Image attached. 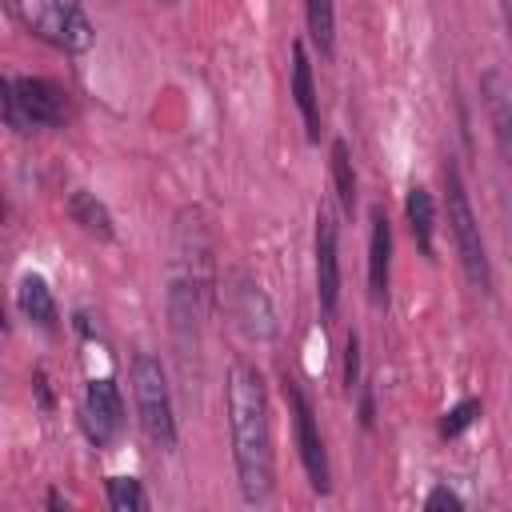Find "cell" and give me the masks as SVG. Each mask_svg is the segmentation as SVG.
Here are the masks:
<instances>
[{
  "instance_id": "6da1fadb",
  "label": "cell",
  "mask_w": 512,
  "mask_h": 512,
  "mask_svg": "<svg viewBox=\"0 0 512 512\" xmlns=\"http://www.w3.org/2000/svg\"><path fill=\"white\" fill-rule=\"evenodd\" d=\"M228 432L240 496L264 504L272 492V432H268V396L252 364H232L228 372Z\"/></svg>"
},
{
  "instance_id": "7a4b0ae2",
  "label": "cell",
  "mask_w": 512,
  "mask_h": 512,
  "mask_svg": "<svg viewBox=\"0 0 512 512\" xmlns=\"http://www.w3.org/2000/svg\"><path fill=\"white\" fill-rule=\"evenodd\" d=\"M444 204H448V232L456 244V256L464 264V276L476 292H492V268H488V248L476 224V212L468 204L464 180L456 172V164H444Z\"/></svg>"
},
{
  "instance_id": "3957f363",
  "label": "cell",
  "mask_w": 512,
  "mask_h": 512,
  "mask_svg": "<svg viewBox=\"0 0 512 512\" xmlns=\"http://www.w3.org/2000/svg\"><path fill=\"white\" fill-rule=\"evenodd\" d=\"M132 396H136V416L156 448H176V416H172V392L164 364L152 352H136L132 360Z\"/></svg>"
},
{
  "instance_id": "277c9868",
  "label": "cell",
  "mask_w": 512,
  "mask_h": 512,
  "mask_svg": "<svg viewBox=\"0 0 512 512\" xmlns=\"http://www.w3.org/2000/svg\"><path fill=\"white\" fill-rule=\"evenodd\" d=\"M172 276L184 280L204 308H212V292H216V260H212V236L204 228V212L200 208H184L176 220V260H172Z\"/></svg>"
},
{
  "instance_id": "5b68a950",
  "label": "cell",
  "mask_w": 512,
  "mask_h": 512,
  "mask_svg": "<svg viewBox=\"0 0 512 512\" xmlns=\"http://www.w3.org/2000/svg\"><path fill=\"white\" fill-rule=\"evenodd\" d=\"M284 396H288V404H292V428H296V448H300L304 472H308L312 488L324 496V492L332 488V480H328V452H324V440H320L312 404H308V396L300 392L296 380H284Z\"/></svg>"
},
{
  "instance_id": "8992f818",
  "label": "cell",
  "mask_w": 512,
  "mask_h": 512,
  "mask_svg": "<svg viewBox=\"0 0 512 512\" xmlns=\"http://www.w3.org/2000/svg\"><path fill=\"white\" fill-rule=\"evenodd\" d=\"M32 24L44 40L60 44L64 52H84L92 44V24H88L80 0H36Z\"/></svg>"
},
{
  "instance_id": "52a82bcc",
  "label": "cell",
  "mask_w": 512,
  "mask_h": 512,
  "mask_svg": "<svg viewBox=\"0 0 512 512\" xmlns=\"http://www.w3.org/2000/svg\"><path fill=\"white\" fill-rule=\"evenodd\" d=\"M80 420H84V432L96 448L112 444L116 432L124 428V404H120V392L112 380H92L88 392H84V408H80Z\"/></svg>"
},
{
  "instance_id": "ba28073f",
  "label": "cell",
  "mask_w": 512,
  "mask_h": 512,
  "mask_svg": "<svg viewBox=\"0 0 512 512\" xmlns=\"http://www.w3.org/2000/svg\"><path fill=\"white\" fill-rule=\"evenodd\" d=\"M12 100H16V116L20 124H40V128H52L64 120V92L52 84V80H40V76H20L12 80Z\"/></svg>"
},
{
  "instance_id": "9c48e42d",
  "label": "cell",
  "mask_w": 512,
  "mask_h": 512,
  "mask_svg": "<svg viewBox=\"0 0 512 512\" xmlns=\"http://www.w3.org/2000/svg\"><path fill=\"white\" fill-rule=\"evenodd\" d=\"M316 296H320V312L332 316L340 296V256H336V216L324 204L316 208Z\"/></svg>"
},
{
  "instance_id": "30bf717a",
  "label": "cell",
  "mask_w": 512,
  "mask_h": 512,
  "mask_svg": "<svg viewBox=\"0 0 512 512\" xmlns=\"http://www.w3.org/2000/svg\"><path fill=\"white\" fill-rule=\"evenodd\" d=\"M232 316L240 324V332L248 340H272L276 336V312H272V300L264 296V288L248 276H236V288H232Z\"/></svg>"
},
{
  "instance_id": "8fae6325",
  "label": "cell",
  "mask_w": 512,
  "mask_h": 512,
  "mask_svg": "<svg viewBox=\"0 0 512 512\" xmlns=\"http://www.w3.org/2000/svg\"><path fill=\"white\" fill-rule=\"evenodd\" d=\"M388 264H392V228L380 208H372V236H368V296L372 304H388Z\"/></svg>"
},
{
  "instance_id": "7c38bea8",
  "label": "cell",
  "mask_w": 512,
  "mask_h": 512,
  "mask_svg": "<svg viewBox=\"0 0 512 512\" xmlns=\"http://www.w3.org/2000/svg\"><path fill=\"white\" fill-rule=\"evenodd\" d=\"M292 96H296V108H300V116H304L308 140H320V104H316L312 64H308L304 44H292Z\"/></svg>"
},
{
  "instance_id": "4fadbf2b",
  "label": "cell",
  "mask_w": 512,
  "mask_h": 512,
  "mask_svg": "<svg viewBox=\"0 0 512 512\" xmlns=\"http://www.w3.org/2000/svg\"><path fill=\"white\" fill-rule=\"evenodd\" d=\"M480 96H484V108H488V120H492V132H496V144L500 152L508 156V128H512V116H508V80L500 68H488L480 76Z\"/></svg>"
},
{
  "instance_id": "5bb4252c",
  "label": "cell",
  "mask_w": 512,
  "mask_h": 512,
  "mask_svg": "<svg viewBox=\"0 0 512 512\" xmlns=\"http://www.w3.org/2000/svg\"><path fill=\"white\" fill-rule=\"evenodd\" d=\"M16 300H20V312H24L32 324L56 328V300H52V288L44 284V276L28 272V276L20 280V288H16Z\"/></svg>"
},
{
  "instance_id": "9a60e30c",
  "label": "cell",
  "mask_w": 512,
  "mask_h": 512,
  "mask_svg": "<svg viewBox=\"0 0 512 512\" xmlns=\"http://www.w3.org/2000/svg\"><path fill=\"white\" fill-rule=\"evenodd\" d=\"M68 216H72V224H80L88 236H96V240H112V212L92 196V192H84V188H76L72 196H68Z\"/></svg>"
},
{
  "instance_id": "2e32d148",
  "label": "cell",
  "mask_w": 512,
  "mask_h": 512,
  "mask_svg": "<svg viewBox=\"0 0 512 512\" xmlns=\"http://www.w3.org/2000/svg\"><path fill=\"white\" fill-rule=\"evenodd\" d=\"M404 212H408V228L420 244L424 256H432V228H436V204H432V192L412 184L408 188V200H404Z\"/></svg>"
},
{
  "instance_id": "e0dca14e",
  "label": "cell",
  "mask_w": 512,
  "mask_h": 512,
  "mask_svg": "<svg viewBox=\"0 0 512 512\" xmlns=\"http://www.w3.org/2000/svg\"><path fill=\"white\" fill-rule=\"evenodd\" d=\"M304 16H308V36L320 48V56L328 60L336 48V4L332 0H304Z\"/></svg>"
},
{
  "instance_id": "ac0fdd59",
  "label": "cell",
  "mask_w": 512,
  "mask_h": 512,
  "mask_svg": "<svg viewBox=\"0 0 512 512\" xmlns=\"http://www.w3.org/2000/svg\"><path fill=\"white\" fill-rule=\"evenodd\" d=\"M332 180H336V200L344 212L356 208V172H352V156L344 140H332Z\"/></svg>"
},
{
  "instance_id": "d6986e66",
  "label": "cell",
  "mask_w": 512,
  "mask_h": 512,
  "mask_svg": "<svg viewBox=\"0 0 512 512\" xmlns=\"http://www.w3.org/2000/svg\"><path fill=\"white\" fill-rule=\"evenodd\" d=\"M108 504L116 512H140V508H148V496H144L140 480H132V476H108Z\"/></svg>"
},
{
  "instance_id": "ffe728a7",
  "label": "cell",
  "mask_w": 512,
  "mask_h": 512,
  "mask_svg": "<svg viewBox=\"0 0 512 512\" xmlns=\"http://www.w3.org/2000/svg\"><path fill=\"white\" fill-rule=\"evenodd\" d=\"M476 416H480V400H460V404L440 420V436H460Z\"/></svg>"
},
{
  "instance_id": "44dd1931",
  "label": "cell",
  "mask_w": 512,
  "mask_h": 512,
  "mask_svg": "<svg viewBox=\"0 0 512 512\" xmlns=\"http://www.w3.org/2000/svg\"><path fill=\"white\" fill-rule=\"evenodd\" d=\"M344 388H348V396L360 392V340L356 336H348V344H344Z\"/></svg>"
},
{
  "instance_id": "7402d4cb",
  "label": "cell",
  "mask_w": 512,
  "mask_h": 512,
  "mask_svg": "<svg viewBox=\"0 0 512 512\" xmlns=\"http://www.w3.org/2000/svg\"><path fill=\"white\" fill-rule=\"evenodd\" d=\"M424 508H432V512H440V508H448V512H460L464 504H460V496H456L452 488H432V492H428V500H424Z\"/></svg>"
},
{
  "instance_id": "603a6c76",
  "label": "cell",
  "mask_w": 512,
  "mask_h": 512,
  "mask_svg": "<svg viewBox=\"0 0 512 512\" xmlns=\"http://www.w3.org/2000/svg\"><path fill=\"white\" fill-rule=\"evenodd\" d=\"M0 120H8L12 128H24L20 116H16V100H12V84L0 76Z\"/></svg>"
},
{
  "instance_id": "cb8c5ba5",
  "label": "cell",
  "mask_w": 512,
  "mask_h": 512,
  "mask_svg": "<svg viewBox=\"0 0 512 512\" xmlns=\"http://www.w3.org/2000/svg\"><path fill=\"white\" fill-rule=\"evenodd\" d=\"M36 392H40V404H44V408H52V396H48V380H44V372H36Z\"/></svg>"
},
{
  "instance_id": "d4e9b609",
  "label": "cell",
  "mask_w": 512,
  "mask_h": 512,
  "mask_svg": "<svg viewBox=\"0 0 512 512\" xmlns=\"http://www.w3.org/2000/svg\"><path fill=\"white\" fill-rule=\"evenodd\" d=\"M0 328H8V320H4V308H0Z\"/></svg>"
},
{
  "instance_id": "484cf974",
  "label": "cell",
  "mask_w": 512,
  "mask_h": 512,
  "mask_svg": "<svg viewBox=\"0 0 512 512\" xmlns=\"http://www.w3.org/2000/svg\"><path fill=\"white\" fill-rule=\"evenodd\" d=\"M160 4H176V0H160Z\"/></svg>"
}]
</instances>
